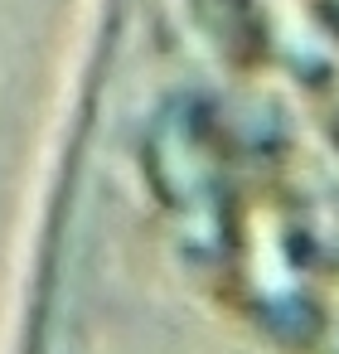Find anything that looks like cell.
Segmentation results:
<instances>
[{"label":"cell","instance_id":"6da1fadb","mask_svg":"<svg viewBox=\"0 0 339 354\" xmlns=\"http://www.w3.org/2000/svg\"><path fill=\"white\" fill-rule=\"evenodd\" d=\"M10 354H339V0H107Z\"/></svg>","mask_w":339,"mask_h":354}]
</instances>
